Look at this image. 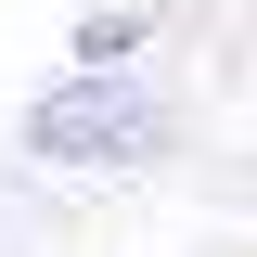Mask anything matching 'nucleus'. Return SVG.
Masks as SVG:
<instances>
[{"mask_svg": "<svg viewBox=\"0 0 257 257\" xmlns=\"http://www.w3.org/2000/svg\"><path fill=\"white\" fill-rule=\"evenodd\" d=\"M167 142H180V116L128 64H64L52 90L26 103V155L39 167H155Z\"/></svg>", "mask_w": 257, "mask_h": 257, "instance_id": "1", "label": "nucleus"}, {"mask_svg": "<svg viewBox=\"0 0 257 257\" xmlns=\"http://www.w3.org/2000/svg\"><path fill=\"white\" fill-rule=\"evenodd\" d=\"M142 39H155V13H142V0H103V13H77V64H128Z\"/></svg>", "mask_w": 257, "mask_h": 257, "instance_id": "2", "label": "nucleus"}]
</instances>
